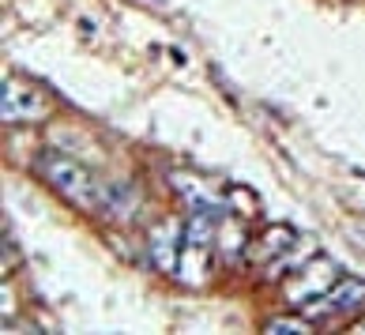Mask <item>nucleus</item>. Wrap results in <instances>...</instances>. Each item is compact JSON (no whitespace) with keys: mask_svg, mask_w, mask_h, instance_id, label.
Here are the masks:
<instances>
[{"mask_svg":"<svg viewBox=\"0 0 365 335\" xmlns=\"http://www.w3.org/2000/svg\"><path fill=\"white\" fill-rule=\"evenodd\" d=\"M38 170H42L46 177L64 192V200H72V204H91L94 181H91V173L83 166H76V163H68V158H61V155H42L38 158Z\"/></svg>","mask_w":365,"mask_h":335,"instance_id":"f257e3e1","label":"nucleus"},{"mask_svg":"<svg viewBox=\"0 0 365 335\" xmlns=\"http://www.w3.org/2000/svg\"><path fill=\"white\" fill-rule=\"evenodd\" d=\"M42 113H46L42 98H38L31 87H23L16 76H8L4 79V120L19 125V120H34V117H42Z\"/></svg>","mask_w":365,"mask_h":335,"instance_id":"f03ea898","label":"nucleus"}]
</instances>
